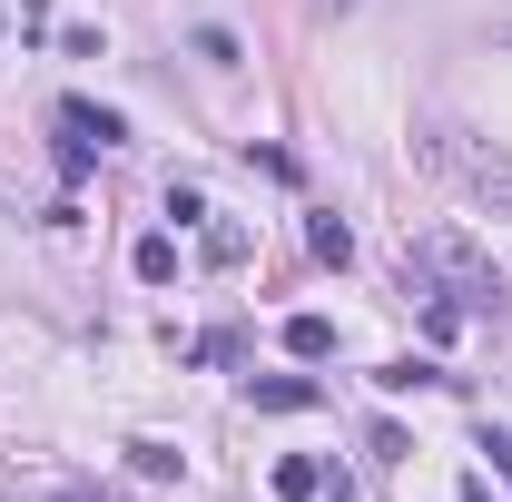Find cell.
<instances>
[{
  "mask_svg": "<svg viewBox=\"0 0 512 502\" xmlns=\"http://www.w3.org/2000/svg\"><path fill=\"white\" fill-rule=\"evenodd\" d=\"M414 276H453V306L463 315H503V276H493V256L473 247L463 227L424 237V247H414Z\"/></svg>",
  "mask_w": 512,
  "mask_h": 502,
  "instance_id": "obj_1",
  "label": "cell"
},
{
  "mask_svg": "<svg viewBox=\"0 0 512 502\" xmlns=\"http://www.w3.org/2000/svg\"><path fill=\"white\" fill-rule=\"evenodd\" d=\"M247 394H256V414H306L325 384L316 375H247Z\"/></svg>",
  "mask_w": 512,
  "mask_h": 502,
  "instance_id": "obj_2",
  "label": "cell"
},
{
  "mask_svg": "<svg viewBox=\"0 0 512 502\" xmlns=\"http://www.w3.org/2000/svg\"><path fill=\"white\" fill-rule=\"evenodd\" d=\"M60 128L99 138V148H119V138H128V119H119V109H99V99H60Z\"/></svg>",
  "mask_w": 512,
  "mask_h": 502,
  "instance_id": "obj_3",
  "label": "cell"
},
{
  "mask_svg": "<svg viewBox=\"0 0 512 502\" xmlns=\"http://www.w3.org/2000/svg\"><path fill=\"white\" fill-rule=\"evenodd\" d=\"M286 355L296 365H325L335 355V315H286Z\"/></svg>",
  "mask_w": 512,
  "mask_h": 502,
  "instance_id": "obj_4",
  "label": "cell"
},
{
  "mask_svg": "<svg viewBox=\"0 0 512 502\" xmlns=\"http://www.w3.org/2000/svg\"><path fill=\"white\" fill-rule=\"evenodd\" d=\"M266 483H276L286 502H316V493H325V463H316V453H286V463H276Z\"/></svg>",
  "mask_w": 512,
  "mask_h": 502,
  "instance_id": "obj_5",
  "label": "cell"
},
{
  "mask_svg": "<svg viewBox=\"0 0 512 502\" xmlns=\"http://www.w3.org/2000/svg\"><path fill=\"white\" fill-rule=\"evenodd\" d=\"M128 463H138L148 483H178V473H188V453H178V443H158V434H138V443H128Z\"/></svg>",
  "mask_w": 512,
  "mask_h": 502,
  "instance_id": "obj_6",
  "label": "cell"
},
{
  "mask_svg": "<svg viewBox=\"0 0 512 502\" xmlns=\"http://www.w3.org/2000/svg\"><path fill=\"white\" fill-rule=\"evenodd\" d=\"M414 384H444V365H424V355H394V365H375V394H414Z\"/></svg>",
  "mask_w": 512,
  "mask_h": 502,
  "instance_id": "obj_7",
  "label": "cell"
},
{
  "mask_svg": "<svg viewBox=\"0 0 512 502\" xmlns=\"http://www.w3.org/2000/svg\"><path fill=\"white\" fill-rule=\"evenodd\" d=\"M128 266H138L148 286H168V276H178V237H138V256H128Z\"/></svg>",
  "mask_w": 512,
  "mask_h": 502,
  "instance_id": "obj_8",
  "label": "cell"
},
{
  "mask_svg": "<svg viewBox=\"0 0 512 502\" xmlns=\"http://www.w3.org/2000/svg\"><path fill=\"white\" fill-rule=\"evenodd\" d=\"M50 158H60V178H69V188H79V178L99 168V138H79V128H60V148H50Z\"/></svg>",
  "mask_w": 512,
  "mask_h": 502,
  "instance_id": "obj_9",
  "label": "cell"
},
{
  "mask_svg": "<svg viewBox=\"0 0 512 502\" xmlns=\"http://www.w3.org/2000/svg\"><path fill=\"white\" fill-rule=\"evenodd\" d=\"M306 247H316L325 266H345V256H355V227H345V217H316V227H306Z\"/></svg>",
  "mask_w": 512,
  "mask_h": 502,
  "instance_id": "obj_10",
  "label": "cell"
},
{
  "mask_svg": "<svg viewBox=\"0 0 512 502\" xmlns=\"http://www.w3.org/2000/svg\"><path fill=\"white\" fill-rule=\"evenodd\" d=\"M424 335L453 345V335H463V306H453V296H424Z\"/></svg>",
  "mask_w": 512,
  "mask_h": 502,
  "instance_id": "obj_11",
  "label": "cell"
},
{
  "mask_svg": "<svg viewBox=\"0 0 512 502\" xmlns=\"http://www.w3.org/2000/svg\"><path fill=\"white\" fill-rule=\"evenodd\" d=\"M207 256H217V266H247V227H217V217H207Z\"/></svg>",
  "mask_w": 512,
  "mask_h": 502,
  "instance_id": "obj_12",
  "label": "cell"
},
{
  "mask_svg": "<svg viewBox=\"0 0 512 502\" xmlns=\"http://www.w3.org/2000/svg\"><path fill=\"white\" fill-rule=\"evenodd\" d=\"M345 10H355V0H316V20H345Z\"/></svg>",
  "mask_w": 512,
  "mask_h": 502,
  "instance_id": "obj_13",
  "label": "cell"
},
{
  "mask_svg": "<svg viewBox=\"0 0 512 502\" xmlns=\"http://www.w3.org/2000/svg\"><path fill=\"white\" fill-rule=\"evenodd\" d=\"M20 20H50V0H20Z\"/></svg>",
  "mask_w": 512,
  "mask_h": 502,
  "instance_id": "obj_14",
  "label": "cell"
},
{
  "mask_svg": "<svg viewBox=\"0 0 512 502\" xmlns=\"http://www.w3.org/2000/svg\"><path fill=\"white\" fill-rule=\"evenodd\" d=\"M60 502H109V493H60Z\"/></svg>",
  "mask_w": 512,
  "mask_h": 502,
  "instance_id": "obj_15",
  "label": "cell"
}]
</instances>
